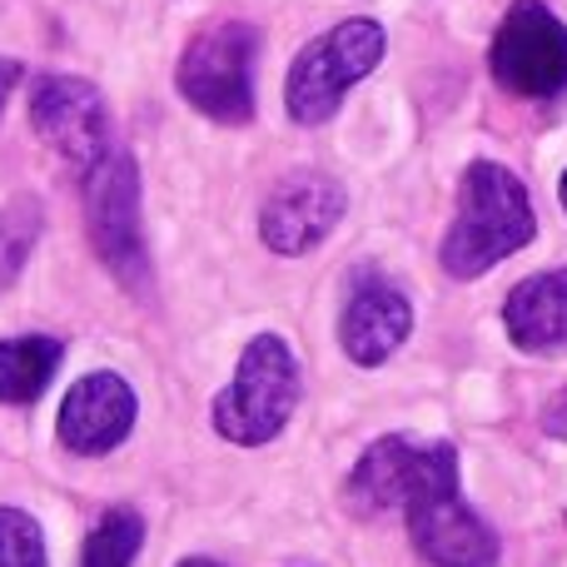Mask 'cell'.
Segmentation results:
<instances>
[{
	"instance_id": "6da1fadb",
	"label": "cell",
	"mask_w": 567,
	"mask_h": 567,
	"mask_svg": "<svg viewBox=\"0 0 567 567\" xmlns=\"http://www.w3.org/2000/svg\"><path fill=\"white\" fill-rule=\"evenodd\" d=\"M533 235H538V219H533L523 179L493 159H473L458 189V219L443 239V269L453 279H478L508 255L528 249Z\"/></svg>"
},
{
	"instance_id": "7a4b0ae2",
	"label": "cell",
	"mask_w": 567,
	"mask_h": 567,
	"mask_svg": "<svg viewBox=\"0 0 567 567\" xmlns=\"http://www.w3.org/2000/svg\"><path fill=\"white\" fill-rule=\"evenodd\" d=\"M293 409H299V363L279 333H259L239 353L229 389L215 399V433L239 449H259L279 439Z\"/></svg>"
},
{
	"instance_id": "3957f363",
	"label": "cell",
	"mask_w": 567,
	"mask_h": 567,
	"mask_svg": "<svg viewBox=\"0 0 567 567\" xmlns=\"http://www.w3.org/2000/svg\"><path fill=\"white\" fill-rule=\"evenodd\" d=\"M383 60V25L379 20H343V25L323 30L319 40L299 50L289 70V115L299 125H323V120L339 110V100L369 75Z\"/></svg>"
},
{
	"instance_id": "277c9868",
	"label": "cell",
	"mask_w": 567,
	"mask_h": 567,
	"mask_svg": "<svg viewBox=\"0 0 567 567\" xmlns=\"http://www.w3.org/2000/svg\"><path fill=\"white\" fill-rule=\"evenodd\" d=\"M458 488V453L453 443H413L403 433L369 443L349 473V503L359 513H409L413 503L433 498V493Z\"/></svg>"
},
{
	"instance_id": "5b68a950",
	"label": "cell",
	"mask_w": 567,
	"mask_h": 567,
	"mask_svg": "<svg viewBox=\"0 0 567 567\" xmlns=\"http://www.w3.org/2000/svg\"><path fill=\"white\" fill-rule=\"evenodd\" d=\"M255 25L229 20L209 25L179 55V95L219 125H245L255 115Z\"/></svg>"
},
{
	"instance_id": "8992f818",
	"label": "cell",
	"mask_w": 567,
	"mask_h": 567,
	"mask_svg": "<svg viewBox=\"0 0 567 567\" xmlns=\"http://www.w3.org/2000/svg\"><path fill=\"white\" fill-rule=\"evenodd\" d=\"M85 185V225H90V245L95 255L110 265V275L130 289L150 284V249H145V229H140V169L125 150L105 159Z\"/></svg>"
},
{
	"instance_id": "52a82bcc",
	"label": "cell",
	"mask_w": 567,
	"mask_h": 567,
	"mask_svg": "<svg viewBox=\"0 0 567 567\" xmlns=\"http://www.w3.org/2000/svg\"><path fill=\"white\" fill-rule=\"evenodd\" d=\"M30 125H35V135L45 140L80 179H90L110 155H115V140H110V105L90 80L40 75L35 85H30Z\"/></svg>"
},
{
	"instance_id": "ba28073f",
	"label": "cell",
	"mask_w": 567,
	"mask_h": 567,
	"mask_svg": "<svg viewBox=\"0 0 567 567\" xmlns=\"http://www.w3.org/2000/svg\"><path fill=\"white\" fill-rule=\"evenodd\" d=\"M493 80L523 100H553L567 90V25L543 0H513L493 35Z\"/></svg>"
},
{
	"instance_id": "9c48e42d",
	"label": "cell",
	"mask_w": 567,
	"mask_h": 567,
	"mask_svg": "<svg viewBox=\"0 0 567 567\" xmlns=\"http://www.w3.org/2000/svg\"><path fill=\"white\" fill-rule=\"evenodd\" d=\"M343 209H349V195H343L339 179L299 169V175L279 179L275 195L265 199L259 235H265V245L275 255H309L313 245L329 239V229L343 219Z\"/></svg>"
},
{
	"instance_id": "30bf717a",
	"label": "cell",
	"mask_w": 567,
	"mask_h": 567,
	"mask_svg": "<svg viewBox=\"0 0 567 567\" xmlns=\"http://www.w3.org/2000/svg\"><path fill=\"white\" fill-rule=\"evenodd\" d=\"M403 518H409L413 548L429 567H498V533L458 498V488L413 503Z\"/></svg>"
},
{
	"instance_id": "8fae6325",
	"label": "cell",
	"mask_w": 567,
	"mask_h": 567,
	"mask_svg": "<svg viewBox=\"0 0 567 567\" xmlns=\"http://www.w3.org/2000/svg\"><path fill=\"white\" fill-rule=\"evenodd\" d=\"M135 413V389L120 373H85L60 403V443L80 458H100L130 439Z\"/></svg>"
},
{
	"instance_id": "7c38bea8",
	"label": "cell",
	"mask_w": 567,
	"mask_h": 567,
	"mask_svg": "<svg viewBox=\"0 0 567 567\" xmlns=\"http://www.w3.org/2000/svg\"><path fill=\"white\" fill-rule=\"evenodd\" d=\"M413 333V303L379 275H359L353 293L343 303L339 319V343L359 369H379L389 353H399V343Z\"/></svg>"
},
{
	"instance_id": "4fadbf2b",
	"label": "cell",
	"mask_w": 567,
	"mask_h": 567,
	"mask_svg": "<svg viewBox=\"0 0 567 567\" xmlns=\"http://www.w3.org/2000/svg\"><path fill=\"white\" fill-rule=\"evenodd\" d=\"M503 323L523 353H567V269L523 279L503 303Z\"/></svg>"
},
{
	"instance_id": "5bb4252c",
	"label": "cell",
	"mask_w": 567,
	"mask_h": 567,
	"mask_svg": "<svg viewBox=\"0 0 567 567\" xmlns=\"http://www.w3.org/2000/svg\"><path fill=\"white\" fill-rule=\"evenodd\" d=\"M60 353H65L60 339H45V333L0 343V403H35L55 379Z\"/></svg>"
},
{
	"instance_id": "9a60e30c",
	"label": "cell",
	"mask_w": 567,
	"mask_h": 567,
	"mask_svg": "<svg viewBox=\"0 0 567 567\" xmlns=\"http://www.w3.org/2000/svg\"><path fill=\"white\" fill-rule=\"evenodd\" d=\"M140 543H145V518H140L135 508H110L105 518L90 528L80 567H130L140 558Z\"/></svg>"
},
{
	"instance_id": "2e32d148",
	"label": "cell",
	"mask_w": 567,
	"mask_h": 567,
	"mask_svg": "<svg viewBox=\"0 0 567 567\" xmlns=\"http://www.w3.org/2000/svg\"><path fill=\"white\" fill-rule=\"evenodd\" d=\"M40 225H45V209L40 199H10L0 209V289H10L16 275L25 269L30 249L40 239Z\"/></svg>"
},
{
	"instance_id": "e0dca14e",
	"label": "cell",
	"mask_w": 567,
	"mask_h": 567,
	"mask_svg": "<svg viewBox=\"0 0 567 567\" xmlns=\"http://www.w3.org/2000/svg\"><path fill=\"white\" fill-rule=\"evenodd\" d=\"M0 567H45V533L20 508H0Z\"/></svg>"
},
{
	"instance_id": "ac0fdd59",
	"label": "cell",
	"mask_w": 567,
	"mask_h": 567,
	"mask_svg": "<svg viewBox=\"0 0 567 567\" xmlns=\"http://www.w3.org/2000/svg\"><path fill=\"white\" fill-rule=\"evenodd\" d=\"M16 85H20V65L0 55V110H6V100H10V90H16Z\"/></svg>"
},
{
	"instance_id": "d6986e66",
	"label": "cell",
	"mask_w": 567,
	"mask_h": 567,
	"mask_svg": "<svg viewBox=\"0 0 567 567\" xmlns=\"http://www.w3.org/2000/svg\"><path fill=\"white\" fill-rule=\"evenodd\" d=\"M548 429H553V433H558V439H567V399H563V403H558V409H553V413H548Z\"/></svg>"
},
{
	"instance_id": "ffe728a7",
	"label": "cell",
	"mask_w": 567,
	"mask_h": 567,
	"mask_svg": "<svg viewBox=\"0 0 567 567\" xmlns=\"http://www.w3.org/2000/svg\"><path fill=\"white\" fill-rule=\"evenodd\" d=\"M179 567H219V563H215V558H185Z\"/></svg>"
},
{
	"instance_id": "44dd1931",
	"label": "cell",
	"mask_w": 567,
	"mask_h": 567,
	"mask_svg": "<svg viewBox=\"0 0 567 567\" xmlns=\"http://www.w3.org/2000/svg\"><path fill=\"white\" fill-rule=\"evenodd\" d=\"M558 199H563V209H567V175H563V185H558Z\"/></svg>"
}]
</instances>
